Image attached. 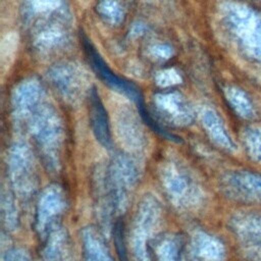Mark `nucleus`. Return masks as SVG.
Wrapping results in <instances>:
<instances>
[{
    "instance_id": "nucleus-1",
    "label": "nucleus",
    "mask_w": 261,
    "mask_h": 261,
    "mask_svg": "<svg viewBox=\"0 0 261 261\" xmlns=\"http://www.w3.org/2000/svg\"><path fill=\"white\" fill-rule=\"evenodd\" d=\"M236 230L249 257L261 261V214H241L236 219Z\"/></svg>"
},
{
    "instance_id": "nucleus-2",
    "label": "nucleus",
    "mask_w": 261,
    "mask_h": 261,
    "mask_svg": "<svg viewBox=\"0 0 261 261\" xmlns=\"http://www.w3.org/2000/svg\"><path fill=\"white\" fill-rule=\"evenodd\" d=\"M83 45L85 47V50L88 54L89 60L92 64V67L95 69V71L111 87L115 88L116 90L123 92L125 95L129 96L132 99L136 100L138 102V105L141 104V95L138 89L132 85L130 83L118 77L115 75L109 67L105 64L103 59L100 57V55L97 53V51L93 48L91 43L88 41L87 38H83Z\"/></svg>"
},
{
    "instance_id": "nucleus-3",
    "label": "nucleus",
    "mask_w": 261,
    "mask_h": 261,
    "mask_svg": "<svg viewBox=\"0 0 261 261\" xmlns=\"http://www.w3.org/2000/svg\"><path fill=\"white\" fill-rule=\"evenodd\" d=\"M230 186L239 198L261 203V174L239 171L230 175Z\"/></svg>"
},
{
    "instance_id": "nucleus-4",
    "label": "nucleus",
    "mask_w": 261,
    "mask_h": 261,
    "mask_svg": "<svg viewBox=\"0 0 261 261\" xmlns=\"http://www.w3.org/2000/svg\"><path fill=\"white\" fill-rule=\"evenodd\" d=\"M90 104H91L90 116H91V124L93 127V132L97 140H99V142L102 145L107 147L110 144V135H109L106 112L95 89H93L91 92Z\"/></svg>"
},
{
    "instance_id": "nucleus-5",
    "label": "nucleus",
    "mask_w": 261,
    "mask_h": 261,
    "mask_svg": "<svg viewBox=\"0 0 261 261\" xmlns=\"http://www.w3.org/2000/svg\"><path fill=\"white\" fill-rule=\"evenodd\" d=\"M246 147L250 156L257 161H261V128H251L245 136Z\"/></svg>"
},
{
    "instance_id": "nucleus-6",
    "label": "nucleus",
    "mask_w": 261,
    "mask_h": 261,
    "mask_svg": "<svg viewBox=\"0 0 261 261\" xmlns=\"http://www.w3.org/2000/svg\"><path fill=\"white\" fill-rule=\"evenodd\" d=\"M122 223L118 220L115 224L114 228V243L117 251V255L119 257L120 261H127L124 243H123V229H122Z\"/></svg>"
}]
</instances>
